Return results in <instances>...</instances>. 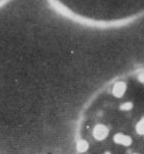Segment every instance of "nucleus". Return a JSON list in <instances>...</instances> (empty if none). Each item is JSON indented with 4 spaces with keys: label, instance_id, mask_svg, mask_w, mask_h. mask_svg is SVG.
<instances>
[{
    "label": "nucleus",
    "instance_id": "1",
    "mask_svg": "<svg viewBox=\"0 0 144 154\" xmlns=\"http://www.w3.org/2000/svg\"><path fill=\"white\" fill-rule=\"evenodd\" d=\"M47 3L50 5V7L54 12L57 13L64 18L71 20L79 25H82L84 27L89 28H97V29H109V28H118L124 27L127 25H130L137 20L144 17V10L139 13H135L133 15L123 18L114 19V20H98L94 18L83 16L81 14L76 13L75 11L70 9L67 5H65L60 0H45Z\"/></svg>",
    "mask_w": 144,
    "mask_h": 154
},
{
    "label": "nucleus",
    "instance_id": "2",
    "mask_svg": "<svg viewBox=\"0 0 144 154\" xmlns=\"http://www.w3.org/2000/svg\"><path fill=\"white\" fill-rule=\"evenodd\" d=\"M11 1H13V0H0V9L3 8L4 6H6V5L8 3H10Z\"/></svg>",
    "mask_w": 144,
    "mask_h": 154
}]
</instances>
